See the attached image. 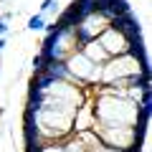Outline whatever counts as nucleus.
Returning <instances> with one entry per match:
<instances>
[{
  "label": "nucleus",
  "instance_id": "f257e3e1",
  "mask_svg": "<svg viewBox=\"0 0 152 152\" xmlns=\"http://www.w3.org/2000/svg\"><path fill=\"white\" fill-rule=\"evenodd\" d=\"M94 124H119V127H147L150 117H142L140 104L122 96L114 86H96L91 91Z\"/></svg>",
  "mask_w": 152,
  "mask_h": 152
},
{
  "label": "nucleus",
  "instance_id": "f03ea898",
  "mask_svg": "<svg viewBox=\"0 0 152 152\" xmlns=\"http://www.w3.org/2000/svg\"><path fill=\"white\" fill-rule=\"evenodd\" d=\"M147 69V53L145 46H137L129 53L114 56L107 64H102V84L99 86H122L124 81L134 79L137 74H145Z\"/></svg>",
  "mask_w": 152,
  "mask_h": 152
},
{
  "label": "nucleus",
  "instance_id": "7ed1b4c3",
  "mask_svg": "<svg viewBox=\"0 0 152 152\" xmlns=\"http://www.w3.org/2000/svg\"><path fill=\"white\" fill-rule=\"evenodd\" d=\"M33 112V127L43 145L48 142H64L74 134V117L61 114L56 109H31Z\"/></svg>",
  "mask_w": 152,
  "mask_h": 152
},
{
  "label": "nucleus",
  "instance_id": "20e7f679",
  "mask_svg": "<svg viewBox=\"0 0 152 152\" xmlns=\"http://www.w3.org/2000/svg\"><path fill=\"white\" fill-rule=\"evenodd\" d=\"M91 132L102 147H114V150H129V152H142L147 127H119V124H94Z\"/></svg>",
  "mask_w": 152,
  "mask_h": 152
},
{
  "label": "nucleus",
  "instance_id": "39448f33",
  "mask_svg": "<svg viewBox=\"0 0 152 152\" xmlns=\"http://www.w3.org/2000/svg\"><path fill=\"white\" fill-rule=\"evenodd\" d=\"M79 48H81V43H79L76 31L69 26H58L51 36H46L43 46H41V56L46 61H66Z\"/></svg>",
  "mask_w": 152,
  "mask_h": 152
},
{
  "label": "nucleus",
  "instance_id": "423d86ee",
  "mask_svg": "<svg viewBox=\"0 0 152 152\" xmlns=\"http://www.w3.org/2000/svg\"><path fill=\"white\" fill-rule=\"evenodd\" d=\"M109 23L112 20H109L102 10H96V8L89 10V13H84V15H79V20H76V26H74L76 36H79V43H86V41L99 38L109 28Z\"/></svg>",
  "mask_w": 152,
  "mask_h": 152
},
{
  "label": "nucleus",
  "instance_id": "0eeeda50",
  "mask_svg": "<svg viewBox=\"0 0 152 152\" xmlns=\"http://www.w3.org/2000/svg\"><path fill=\"white\" fill-rule=\"evenodd\" d=\"M99 43H102V48L107 51V56L109 58H114V56H122V53H129L132 48H137V43H132L129 38H127V33H122L119 28H114V26H109L107 31L102 33V36L96 38ZM142 46V43H140Z\"/></svg>",
  "mask_w": 152,
  "mask_h": 152
},
{
  "label": "nucleus",
  "instance_id": "6e6552de",
  "mask_svg": "<svg viewBox=\"0 0 152 152\" xmlns=\"http://www.w3.org/2000/svg\"><path fill=\"white\" fill-rule=\"evenodd\" d=\"M109 26H114V28H119L122 33H127V38H129L132 43H137L140 46L142 43V31H140V20L134 18V13H122V15H117Z\"/></svg>",
  "mask_w": 152,
  "mask_h": 152
},
{
  "label": "nucleus",
  "instance_id": "1a4fd4ad",
  "mask_svg": "<svg viewBox=\"0 0 152 152\" xmlns=\"http://www.w3.org/2000/svg\"><path fill=\"white\" fill-rule=\"evenodd\" d=\"M94 8H96V10H102L109 20H114L117 15H122V13H129V10H132L127 0H94Z\"/></svg>",
  "mask_w": 152,
  "mask_h": 152
},
{
  "label": "nucleus",
  "instance_id": "9d476101",
  "mask_svg": "<svg viewBox=\"0 0 152 152\" xmlns=\"http://www.w3.org/2000/svg\"><path fill=\"white\" fill-rule=\"evenodd\" d=\"M94 127V112H91V99H89L84 107H79V112L74 114V134L79 132H86Z\"/></svg>",
  "mask_w": 152,
  "mask_h": 152
},
{
  "label": "nucleus",
  "instance_id": "9b49d317",
  "mask_svg": "<svg viewBox=\"0 0 152 152\" xmlns=\"http://www.w3.org/2000/svg\"><path fill=\"white\" fill-rule=\"evenodd\" d=\"M79 51H81L91 64H96V66H102V64H107V61H109L107 51L102 48V43H99L96 38H94V41H86V43H81V48H79Z\"/></svg>",
  "mask_w": 152,
  "mask_h": 152
},
{
  "label": "nucleus",
  "instance_id": "f8f14e48",
  "mask_svg": "<svg viewBox=\"0 0 152 152\" xmlns=\"http://www.w3.org/2000/svg\"><path fill=\"white\" fill-rule=\"evenodd\" d=\"M46 26V18L43 15H41V13H36V15H31V18H28V31H41V28H43Z\"/></svg>",
  "mask_w": 152,
  "mask_h": 152
},
{
  "label": "nucleus",
  "instance_id": "ddd939ff",
  "mask_svg": "<svg viewBox=\"0 0 152 152\" xmlns=\"http://www.w3.org/2000/svg\"><path fill=\"white\" fill-rule=\"evenodd\" d=\"M36 152H66V150H64V145H61V142H48V145L38 147Z\"/></svg>",
  "mask_w": 152,
  "mask_h": 152
},
{
  "label": "nucleus",
  "instance_id": "4468645a",
  "mask_svg": "<svg viewBox=\"0 0 152 152\" xmlns=\"http://www.w3.org/2000/svg\"><path fill=\"white\" fill-rule=\"evenodd\" d=\"M53 5H56V0H43V3H41V10H38V13H41V15L46 18V13H48V10H53Z\"/></svg>",
  "mask_w": 152,
  "mask_h": 152
},
{
  "label": "nucleus",
  "instance_id": "2eb2a0df",
  "mask_svg": "<svg viewBox=\"0 0 152 152\" xmlns=\"http://www.w3.org/2000/svg\"><path fill=\"white\" fill-rule=\"evenodd\" d=\"M43 66H46V58H43V56H41V53H38L36 58H33V74H38V71L43 69Z\"/></svg>",
  "mask_w": 152,
  "mask_h": 152
},
{
  "label": "nucleus",
  "instance_id": "dca6fc26",
  "mask_svg": "<svg viewBox=\"0 0 152 152\" xmlns=\"http://www.w3.org/2000/svg\"><path fill=\"white\" fill-rule=\"evenodd\" d=\"M91 152H129V150H114V147H96Z\"/></svg>",
  "mask_w": 152,
  "mask_h": 152
},
{
  "label": "nucleus",
  "instance_id": "f3484780",
  "mask_svg": "<svg viewBox=\"0 0 152 152\" xmlns=\"http://www.w3.org/2000/svg\"><path fill=\"white\" fill-rule=\"evenodd\" d=\"M8 28H10V26H8L5 20H0V38H5V33H8Z\"/></svg>",
  "mask_w": 152,
  "mask_h": 152
},
{
  "label": "nucleus",
  "instance_id": "a211bd4d",
  "mask_svg": "<svg viewBox=\"0 0 152 152\" xmlns=\"http://www.w3.org/2000/svg\"><path fill=\"white\" fill-rule=\"evenodd\" d=\"M3 48H5V38H0V53H3Z\"/></svg>",
  "mask_w": 152,
  "mask_h": 152
}]
</instances>
